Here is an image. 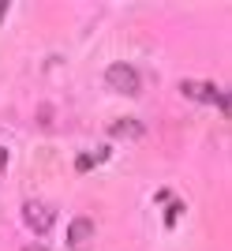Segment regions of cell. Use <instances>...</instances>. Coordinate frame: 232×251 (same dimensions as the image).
<instances>
[{
	"label": "cell",
	"mask_w": 232,
	"mask_h": 251,
	"mask_svg": "<svg viewBox=\"0 0 232 251\" xmlns=\"http://www.w3.org/2000/svg\"><path fill=\"white\" fill-rule=\"evenodd\" d=\"M90 236H94V221L90 218H75L71 229H68V244H71V248H83V244H90Z\"/></svg>",
	"instance_id": "cell-4"
},
{
	"label": "cell",
	"mask_w": 232,
	"mask_h": 251,
	"mask_svg": "<svg viewBox=\"0 0 232 251\" xmlns=\"http://www.w3.org/2000/svg\"><path fill=\"white\" fill-rule=\"evenodd\" d=\"M4 11H8V4H0V19H4Z\"/></svg>",
	"instance_id": "cell-8"
},
{
	"label": "cell",
	"mask_w": 232,
	"mask_h": 251,
	"mask_svg": "<svg viewBox=\"0 0 232 251\" xmlns=\"http://www.w3.org/2000/svg\"><path fill=\"white\" fill-rule=\"evenodd\" d=\"M109 135L139 139V135H142V124H139V120H113V124H109Z\"/></svg>",
	"instance_id": "cell-5"
},
{
	"label": "cell",
	"mask_w": 232,
	"mask_h": 251,
	"mask_svg": "<svg viewBox=\"0 0 232 251\" xmlns=\"http://www.w3.org/2000/svg\"><path fill=\"white\" fill-rule=\"evenodd\" d=\"M26 251H42V248H26Z\"/></svg>",
	"instance_id": "cell-9"
},
{
	"label": "cell",
	"mask_w": 232,
	"mask_h": 251,
	"mask_svg": "<svg viewBox=\"0 0 232 251\" xmlns=\"http://www.w3.org/2000/svg\"><path fill=\"white\" fill-rule=\"evenodd\" d=\"M4 165H8V150L0 147V173H4Z\"/></svg>",
	"instance_id": "cell-7"
},
{
	"label": "cell",
	"mask_w": 232,
	"mask_h": 251,
	"mask_svg": "<svg viewBox=\"0 0 232 251\" xmlns=\"http://www.w3.org/2000/svg\"><path fill=\"white\" fill-rule=\"evenodd\" d=\"M75 169H79V173H86V169H94V157L79 154V157H75Z\"/></svg>",
	"instance_id": "cell-6"
},
{
	"label": "cell",
	"mask_w": 232,
	"mask_h": 251,
	"mask_svg": "<svg viewBox=\"0 0 232 251\" xmlns=\"http://www.w3.org/2000/svg\"><path fill=\"white\" fill-rule=\"evenodd\" d=\"M180 90H184V98H191V101H206V105H217V109L229 113V98H225L213 83H191V79H187Z\"/></svg>",
	"instance_id": "cell-3"
},
{
	"label": "cell",
	"mask_w": 232,
	"mask_h": 251,
	"mask_svg": "<svg viewBox=\"0 0 232 251\" xmlns=\"http://www.w3.org/2000/svg\"><path fill=\"white\" fill-rule=\"evenodd\" d=\"M105 83L113 86V90H120V94H139V90H142V79H139V72L131 64H109Z\"/></svg>",
	"instance_id": "cell-2"
},
{
	"label": "cell",
	"mask_w": 232,
	"mask_h": 251,
	"mask_svg": "<svg viewBox=\"0 0 232 251\" xmlns=\"http://www.w3.org/2000/svg\"><path fill=\"white\" fill-rule=\"evenodd\" d=\"M53 221H56V210L49 206V202H42V199H26L23 202V225H26L30 232L42 236V232L53 229Z\"/></svg>",
	"instance_id": "cell-1"
}]
</instances>
